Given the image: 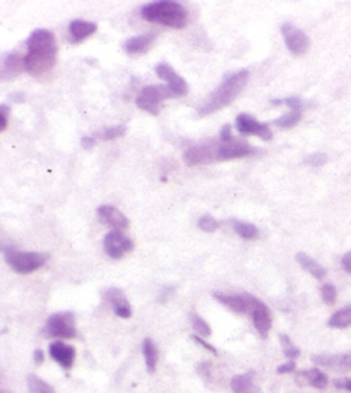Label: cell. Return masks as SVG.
Listing matches in <instances>:
<instances>
[{"label": "cell", "instance_id": "obj_2", "mask_svg": "<svg viewBox=\"0 0 351 393\" xmlns=\"http://www.w3.org/2000/svg\"><path fill=\"white\" fill-rule=\"evenodd\" d=\"M248 78H251V73H248L247 69H242L239 71V73L226 76L216 90L211 93L209 100H207L204 105L199 107V112H197L199 116L201 117L211 116V113L218 112V110L225 108L226 105H230L231 101L242 93L243 88L247 86Z\"/></svg>", "mask_w": 351, "mask_h": 393}, {"label": "cell", "instance_id": "obj_32", "mask_svg": "<svg viewBox=\"0 0 351 393\" xmlns=\"http://www.w3.org/2000/svg\"><path fill=\"white\" fill-rule=\"evenodd\" d=\"M271 103L273 105H288L290 108H297V110H303V107H312V103H308V101H303L302 98H298V96H290V98H283V100H271Z\"/></svg>", "mask_w": 351, "mask_h": 393}, {"label": "cell", "instance_id": "obj_40", "mask_svg": "<svg viewBox=\"0 0 351 393\" xmlns=\"http://www.w3.org/2000/svg\"><path fill=\"white\" fill-rule=\"evenodd\" d=\"M81 145L84 150H91V148L96 145V136H84L81 139Z\"/></svg>", "mask_w": 351, "mask_h": 393}, {"label": "cell", "instance_id": "obj_23", "mask_svg": "<svg viewBox=\"0 0 351 393\" xmlns=\"http://www.w3.org/2000/svg\"><path fill=\"white\" fill-rule=\"evenodd\" d=\"M231 390L234 393H261L259 388L253 383V374H239L231 379Z\"/></svg>", "mask_w": 351, "mask_h": 393}, {"label": "cell", "instance_id": "obj_4", "mask_svg": "<svg viewBox=\"0 0 351 393\" xmlns=\"http://www.w3.org/2000/svg\"><path fill=\"white\" fill-rule=\"evenodd\" d=\"M2 252L7 265H9L14 272L23 275L36 272V270L41 268V266L46 263V260H48V255H45V252L18 251V249L11 246L2 247Z\"/></svg>", "mask_w": 351, "mask_h": 393}, {"label": "cell", "instance_id": "obj_8", "mask_svg": "<svg viewBox=\"0 0 351 393\" xmlns=\"http://www.w3.org/2000/svg\"><path fill=\"white\" fill-rule=\"evenodd\" d=\"M214 297L228 310L239 312V315H252L253 307L259 302V299L251 294H214Z\"/></svg>", "mask_w": 351, "mask_h": 393}, {"label": "cell", "instance_id": "obj_19", "mask_svg": "<svg viewBox=\"0 0 351 393\" xmlns=\"http://www.w3.org/2000/svg\"><path fill=\"white\" fill-rule=\"evenodd\" d=\"M24 69V58L21 57L19 53H9L4 57L2 61V79L7 81V79L16 78L21 71Z\"/></svg>", "mask_w": 351, "mask_h": 393}, {"label": "cell", "instance_id": "obj_11", "mask_svg": "<svg viewBox=\"0 0 351 393\" xmlns=\"http://www.w3.org/2000/svg\"><path fill=\"white\" fill-rule=\"evenodd\" d=\"M281 33L285 36V44L288 46V50L293 55H303L310 46V40L302 29L293 26L291 23H285L281 26Z\"/></svg>", "mask_w": 351, "mask_h": 393}, {"label": "cell", "instance_id": "obj_18", "mask_svg": "<svg viewBox=\"0 0 351 393\" xmlns=\"http://www.w3.org/2000/svg\"><path fill=\"white\" fill-rule=\"evenodd\" d=\"M96 26L95 23H90V21H83V19H75L69 24V36H70V44H79V41L86 40L88 36L95 35Z\"/></svg>", "mask_w": 351, "mask_h": 393}, {"label": "cell", "instance_id": "obj_24", "mask_svg": "<svg viewBox=\"0 0 351 393\" xmlns=\"http://www.w3.org/2000/svg\"><path fill=\"white\" fill-rule=\"evenodd\" d=\"M297 261L300 263V266H302L305 272H308L312 275V277L315 278H324L325 277V270L320 266L317 261L314 260V257H310L308 255H305V252H298L297 255Z\"/></svg>", "mask_w": 351, "mask_h": 393}, {"label": "cell", "instance_id": "obj_28", "mask_svg": "<svg viewBox=\"0 0 351 393\" xmlns=\"http://www.w3.org/2000/svg\"><path fill=\"white\" fill-rule=\"evenodd\" d=\"M231 225H234L235 234H239L242 239L252 240V239L259 238V229H257L256 225H252V223L240 222V220H234V222H231Z\"/></svg>", "mask_w": 351, "mask_h": 393}, {"label": "cell", "instance_id": "obj_5", "mask_svg": "<svg viewBox=\"0 0 351 393\" xmlns=\"http://www.w3.org/2000/svg\"><path fill=\"white\" fill-rule=\"evenodd\" d=\"M168 98H173L170 88L162 86V84H153V86L142 88V91L135 98V103H137L139 108L145 110V112L158 116L159 105Z\"/></svg>", "mask_w": 351, "mask_h": 393}, {"label": "cell", "instance_id": "obj_31", "mask_svg": "<svg viewBox=\"0 0 351 393\" xmlns=\"http://www.w3.org/2000/svg\"><path fill=\"white\" fill-rule=\"evenodd\" d=\"M190 321H192V327H194V330H196L197 335H202V337L211 335L209 325H207L206 321L201 318V316L196 315V312H192V315H190Z\"/></svg>", "mask_w": 351, "mask_h": 393}, {"label": "cell", "instance_id": "obj_42", "mask_svg": "<svg viewBox=\"0 0 351 393\" xmlns=\"http://www.w3.org/2000/svg\"><path fill=\"white\" fill-rule=\"evenodd\" d=\"M192 339H194V340H196V342H197V344H199V345H201V347H204V349H207V350H211V352H213V354H216V349H214V347H211V345H209V344H206V342H204V340H202V339H199V337H197V335H194V337H192Z\"/></svg>", "mask_w": 351, "mask_h": 393}, {"label": "cell", "instance_id": "obj_44", "mask_svg": "<svg viewBox=\"0 0 351 393\" xmlns=\"http://www.w3.org/2000/svg\"><path fill=\"white\" fill-rule=\"evenodd\" d=\"M43 352H41V350H35V362L36 364H41V362H43Z\"/></svg>", "mask_w": 351, "mask_h": 393}, {"label": "cell", "instance_id": "obj_26", "mask_svg": "<svg viewBox=\"0 0 351 393\" xmlns=\"http://www.w3.org/2000/svg\"><path fill=\"white\" fill-rule=\"evenodd\" d=\"M142 354H145L147 371H150V373H154L156 362H158V349H156L153 340L146 339L142 342Z\"/></svg>", "mask_w": 351, "mask_h": 393}, {"label": "cell", "instance_id": "obj_22", "mask_svg": "<svg viewBox=\"0 0 351 393\" xmlns=\"http://www.w3.org/2000/svg\"><path fill=\"white\" fill-rule=\"evenodd\" d=\"M297 382L303 383V384H310V387L323 390V388L328 387L329 379H328V376L323 373V371L307 369V371H302V373L297 374Z\"/></svg>", "mask_w": 351, "mask_h": 393}, {"label": "cell", "instance_id": "obj_12", "mask_svg": "<svg viewBox=\"0 0 351 393\" xmlns=\"http://www.w3.org/2000/svg\"><path fill=\"white\" fill-rule=\"evenodd\" d=\"M235 128L240 134H256L266 141H269L273 138V131H271L269 124H262V122H257L252 116H247V113H240L235 121Z\"/></svg>", "mask_w": 351, "mask_h": 393}, {"label": "cell", "instance_id": "obj_25", "mask_svg": "<svg viewBox=\"0 0 351 393\" xmlns=\"http://www.w3.org/2000/svg\"><path fill=\"white\" fill-rule=\"evenodd\" d=\"M302 112L303 110H297V108H290L288 113L281 116L279 119L274 121V126H278L279 129H291L302 121Z\"/></svg>", "mask_w": 351, "mask_h": 393}, {"label": "cell", "instance_id": "obj_9", "mask_svg": "<svg viewBox=\"0 0 351 393\" xmlns=\"http://www.w3.org/2000/svg\"><path fill=\"white\" fill-rule=\"evenodd\" d=\"M105 252L113 260H120L122 256H125L127 252H130L134 249V240L125 238L122 234V230H110L107 235H105L103 240Z\"/></svg>", "mask_w": 351, "mask_h": 393}, {"label": "cell", "instance_id": "obj_45", "mask_svg": "<svg viewBox=\"0 0 351 393\" xmlns=\"http://www.w3.org/2000/svg\"><path fill=\"white\" fill-rule=\"evenodd\" d=\"M2 393H9V392H2Z\"/></svg>", "mask_w": 351, "mask_h": 393}, {"label": "cell", "instance_id": "obj_37", "mask_svg": "<svg viewBox=\"0 0 351 393\" xmlns=\"http://www.w3.org/2000/svg\"><path fill=\"white\" fill-rule=\"evenodd\" d=\"M219 143H223V145H230V143H234V134H231L230 124H226L225 128L219 131Z\"/></svg>", "mask_w": 351, "mask_h": 393}, {"label": "cell", "instance_id": "obj_39", "mask_svg": "<svg viewBox=\"0 0 351 393\" xmlns=\"http://www.w3.org/2000/svg\"><path fill=\"white\" fill-rule=\"evenodd\" d=\"M341 266L346 273L351 275V251H348L345 256L341 257Z\"/></svg>", "mask_w": 351, "mask_h": 393}, {"label": "cell", "instance_id": "obj_10", "mask_svg": "<svg viewBox=\"0 0 351 393\" xmlns=\"http://www.w3.org/2000/svg\"><path fill=\"white\" fill-rule=\"evenodd\" d=\"M219 143L216 141H207L202 145H196L189 148L184 153V162L190 165H201L207 162H216V151H218Z\"/></svg>", "mask_w": 351, "mask_h": 393}, {"label": "cell", "instance_id": "obj_14", "mask_svg": "<svg viewBox=\"0 0 351 393\" xmlns=\"http://www.w3.org/2000/svg\"><path fill=\"white\" fill-rule=\"evenodd\" d=\"M96 215H98L100 222L108 225L112 230H124L129 227V220L122 211H118L115 206L110 205H101L98 210H96Z\"/></svg>", "mask_w": 351, "mask_h": 393}, {"label": "cell", "instance_id": "obj_36", "mask_svg": "<svg viewBox=\"0 0 351 393\" xmlns=\"http://www.w3.org/2000/svg\"><path fill=\"white\" fill-rule=\"evenodd\" d=\"M325 162H328V155L320 153V151L308 155L305 158V163L312 165V167H323V165H325Z\"/></svg>", "mask_w": 351, "mask_h": 393}, {"label": "cell", "instance_id": "obj_13", "mask_svg": "<svg viewBox=\"0 0 351 393\" xmlns=\"http://www.w3.org/2000/svg\"><path fill=\"white\" fill-rule=\"evenodd\" d=\"M259 153L257 148L251 145H245V143H230V145H223L219 143L218 151H216V162L218 160H235V158H245V156H252Z\"/></svg>", "mask_w": 351, "mask_h": 393}, {"label": "cell", "instance_id": "obj_35", "mask_svg": "<svg viewBox=\"0 0 351 393\" xmlns=\"http://www.w3.org/2000/svg\"><path fill=\"white\" fill-rule=\"evenodd\" d=\"M320 295H323V301L325 304H334L336 302V287L331 284H325L323 285V289H320Z\"/></svg>", "mask_w": 351, "mask_h": 393}, {"label": "cell", "instance_id": "obj_20", "mask_svg": "<svg viewBox=\"0 0 351 393\" xmlns=\"http://www.w3.org/2000/svg\"><path fill=\"white\" fill-rule=\"evenodd\" d=\"M314 364L332 367V369H351V354H341V356H314Z\"/></svg>", "mask_w": 351, "mask_h": 393}, {"label": "cell", "instance_id": "obj_41", "mask_svg": "<svg viewBox=\"0 0 351 393\" xmlns=\"http://www.w3.org/2000/svg\"><path fill=\"white\" fill-rule=\"evenodd\" d=\"M291 371H295V362H293V361L286 362V364H283V366H279V367H278V373H279V374L291 373Z\"/></svg>", "mask_w": 351, "mask_h": 393}, {"label": "cell", "instance_id": "obj_38", "mask_svg": "<svg viewBox=\"0 0 351 393\" xmlns=\"http://www.w3.org/2000/svg\"><path fill=\"white\" fill-rule=\"evenodd\" d=\"M0 113H2V126H0V131H6L7 124H9V107L6 103L0 105Z\"/></svg>", "mask_w": 351, "mask_h": 393}, {"label": "cell", "instance_id": "obj_6", "mask_svg": "<svg viewBox=\"0 0 351 393\" xmlns=\"http://www.w3.org/2000/svg\"><path fill=\"white\" fill-rule=\"evenodd\" d=\"M43 333L52 339H74L78 335L75 332V318L73 312H57L52 315L46 321Z\"/></svg>", "mask_w": 351, "mask_h": 393}, {"label": "cell", "instance_id": "obj_33", "mask_svg": "<svg viewBox=\"0 0 351 393\" xmlns=\"http://www.w3.org/2000/svg\"><path fill=\"white\" fill-rule=\"evenodd\" d=\"M197 225H199V229L207 232V234H211V232H216L219 229V222L214 217H211V215H204V217L199 218Z\"/></svg>", "mask_w": 351, "mask_h": 393}, {"label": "cell", "instance_id": "obj_7", "mask_svg": "<svg viewBox=\"0 0 351 393\" xmlns=\"http://www.w3.org/2000/svg\"><path fill=\"white\" fill-rule=\"evenodd\" d=\"M156 76H158L159 79H163L164 83H167V86L170 88L173 98H179V96H185L189 93V84L185 81L184 78L179 73H175V69L170 64H158L154 67Z\"/></svg>", "mask_w": 351, "mask_h": 393}, {"label": "cell", "instance_id": "obj_34", "mask_svg": "<svg viewBox=\"0 0 351 393\" xmlns=\"http://www.w3.org/2000/svg\"><path fill=\"white\" fill-rule=\"evenodd\" d=\"M125 134V126H115V128H107L101 131L100 138L105 139V141H110V139L122 138Z\"/></svg>", "mask_w": 351, "mask_h": 393}, {"label": "cell", "instance_id": "obj_3", "mask_svg": "<svg viewBox=\"0 0 351 393\" xmlns=\"http://www.w3.org/2000/svg\"><path fill=\"white\" fill-rule=\"evenodd\" d=\"M141 16L147 23L163 24V26L173 29L185 28L189 21L187 9L173 0H158V2L146 4V6H142Z\"/></svg>", "mask_w": 351, "mask_h": 393}, {"label": "cell", "instance_id": "obj_30", "mask_svg": "<svg viewBox=\"0 0 351 393\" xmlns=\"http://www.w3.org/2000/svg\"><path fill=\"white\" fill-rule=\"evenodd\" d=\"M279 340H281L283 345V352H285V356L290 359V361H295L300 356V349L295 347L293 344H291L290 337L288 335H279Z\"/></svg>", "mask_w": 351, "mask_h": 393}, {"label": "cell", "instance_id": "obj_15", "mask_svg": "<svg viewBox=\"0 0 351 393\" xmlns=\"http://www.w3.org/2000/svg\"><path fill=\"white\" fill-rule=\"evenodd\" d=\"M103 299L107 302H110V306H112L113 312H115L118 318L127 320L132 316V307H130L129 301H127V297L120 289H115V287L107 289L103 292Z\"/></svg>", "mask_w": 351, "mask_h": 393}, {"label": "cell", "instance_id": "obj_16", "mask_svg": "<svg viewBox=\"0 0 351 393\" xmlns=\"http://www.w3.org/2000/svg\"><path fill=\"white\" fill-rule=\"evenodd\" d=\"M50 356L55 362H58L63 369H69L74 364L75 359V349L73 345H67L63 342H53L50 344Z\"/></svg>", "mask_w": 351, "mask_h": 393}, {"label": "cell", "instance_id": "obj_1", "mask_svg": "<svg viewBox=\"0 0 351 393\" xmlns=\"http://www.w3.org/2000/svg\"><path fill=\"white\" fill-rule=\"evenodd\" d=\"M28 53L24 55V71L28 74L43 76L53 69L57 62V44L55 35L48 29H35L26 41Z\"/></svg>", "mask_w": 351, "mask_h": 393}, {"label": "cell", "instance_id": "obj_21", "mask_svg": "<svg viewBox=\"0 0 351 393\" xmlns=\"http://www.w3.org/2000/svg\"><path fill=\"white\" fill-rule=\"evenodd\" d=\"M153 41H154V35H141V36L129 38V40L124 44V50L129 55L146 53L147 50H150V46L153 45Z\"/></svg>", "mask_w": 351, "mask_h": 393}, {"label": "cell", "instance_id": "obj_27", "mask_svg": "<svg viewBox=\"0 0 351 393\" xmlns=\"http://www.w3.org/2000/svg\"><path fill=\"white\" fill-rule=\"evenodd\" d=\"M329 327L331 328H348L351 327V304L342 307V310L336 311L329 318Z\"/></svg>", "mask_w": 351, "mask_h": 393}, {"label": "cell", "instance_id": "obj_43", "mask_svg": "<svg viewBox=\"0 0 351 393\" xmlns=\"http://www.w3.org/2000/svg\"><path fill=\"white\" fill-rule=\"evenodd\" d=\"M340 388H345V390L351 392V379H345V382H337L336 383Z\"/></svg>", "mask_w": 351, "mask_h": 393}, {"label": "cell", "instance_id": "obj_17", "mask_svg": "<svg viewBox=\"0 0 351 393\" xmlns=\"http://www.w3.org/2000/svg\"><path fill=\"white\" fill-rule=\"evenodd\" d=\"M252 321H253V327H256L257 332H259L261 337H268L271 327H273V316H271L269 307L266 306L264 302H257L256 307H253L252 311Z\"/></svg>", "mask_w": 351, "mask_h": 393}, {"label": "cell", "instance_id": "obj_29", "mask_svg": "<svg viewBox=\"0 0 351 393\" xmlns=\"http://www.w3.org/2000/svg\"><path fill=\"white\" fill-rule=\"evenodd\" d=\"M28 388H29V393H55L53 388L50 387L48 383L43 382V379H40L35 374L28 376Z\"/></svg>", "mask_w": 351, "mask_h": 393}]
</instances>
